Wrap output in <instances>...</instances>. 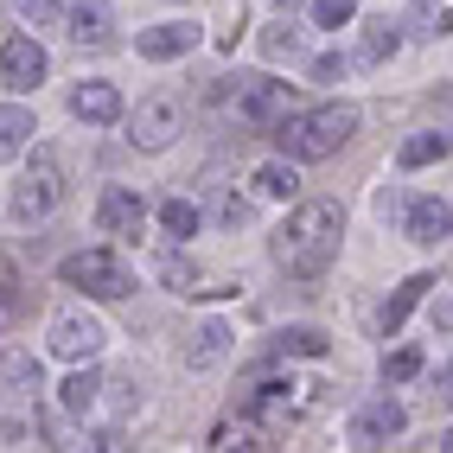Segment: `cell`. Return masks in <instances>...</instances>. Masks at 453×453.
<instances>
[{
  "mask_svg": "<svg viewBox=\"0 0 453 453\" xmlns=\"http://www.w3.org/2000/svg\"><path fill=\"white\" fill-rule=\"evenodd\" d=\"M339 243H345V211L313 198L275 230V268L294 275V281H319L326 268L339 262Z\"/></svg>",
  "mask_w": 453,
  "mask_h": 453,
  "instance_id": "6da1fadb",
  "label": "cell"
},
{
  "mask_svg": "<svg viewBox=\"0 0 453 453\" xmlns=\"http://www.w3.org/2000/svg\"><path fill=\"white\" fill-rule=\"evenodd\" d=\"M351 128H357V109H351V103H319V109H307V115H281V122H275V141L288 147L294 160H332V154L351 141Z\"/></svg>",
  "mask_w": 453,
  "mask_h": 453,
  "instance_id": "7a4b0ae2",
  "label": "cell"
},
{
  "mask_svg": "<svg viewBox=\"0 0 453 453\" xmlns=\"http://www.w3.org/2000/svg\"><path fill=\"white\" fill-rule=\"evenodd\" d=\"M58 204H65V160H58V147H33V166H26L19 192H13V218L45 224Z\"/></svg>",
  "mask_w": 453,
  "mask_h": 453,
  "instance_id": "3957f363",
  "label": "cell"
},
{
  "mask_svg": "<svg viewBox=\"0 0 453 453\" xmlns=\"http://www.w3.org/2000/svg\"><path fill=\"white\" fill-rule=\"evenodd\" d=\"M58 281L96 294V300H122V294H134V275L122 268V256H115V250H77V256H65V262H58Z\"/></svg>",
  "mask_w": 453,
  "mask_h": 453,
  "instance_id": "277c9868",
  "label": "cell"
},
{
  "mask_svg": "<svg viewBox=\"0 0 453 453\" xmlns=\"http://www.w3.org/2000/svg\"><path fill=\"white\" fill-rule=\"evenodd\" d=\"M288 103H294V89L275 83V77H243L236 83V122L243 128H275L288 115Z\"/></svg>",
  "mask_w": 453,
  "mask_h": 453,
  "instance_id": "5b68a950",
  "label": "cell"
},
{
  "mask_svg": "<svg viewBox=\"0 0 453 453\" xmlns=\"http://www.w3.org/2000/svg\"><path fill=\"white\" fill-rule=\"evenodd\" d=\"M45 71H51V58H45V45L33 33H13L7 45H0V83L7 89H39Z\"/></svg>",
  "mask_w": 453,
  "mask_h": 453,
  "instance_id": "8992f818",
  "label": "cell"
},
{
  "mask_svg": "<svg viewBox=\"0 0 453 453\" xmlns=\"http://www.w3.org/2000/svg\"><path fill=\"white\" fill-rule=\"evenodd\" d=\"M103 319H89V313H58L51 319V351L65 357V365H89V357L103 351Z\"/></svg>",
  "mask_w": 453,
  "mask_h": 453,
  "instance_id": "52a82bcc",
  "label": "cell"
},
{
  "mask_svg": "<svg viewBox=\"0 0 453 453\" xmlns=\"http://www.w3.org/2000/svg\"><path fill=\"white\" fill-rule=\"evenodd\" d=\"M186 128V109H179V96H154V103H141L134 109V147H147V154H160V147Z\"/></svg>",
  "mask_w": 453,
  "mask_h": 453,
  "instance_id": "ba28073f",
  "label": "cell"
},
{
  "mask_svg": "<svg viewBox=\"0 0 453 453\" xmlns=\"http://www.w3.org/2000/svg\"><path fill=\"white\" fill-rule=\"evenodd\" d=\"M403 421H409V415H403V403L371 396L365 409L351 415V441H357V447H383V441H396V434H403Z\"/></svg>",
  "mask_w": 453,
  "mask_h": 453,
  "instance_id": "9c48e42d",
  "label": "cell"
},
{
  "mask_svg": "<svg viewBox=\"0 0 453 453\" xmlns=\"http://www.w3.org/2000/svg\"><path fill=\"white\" fill-rule=\"evenodd\" d=\"M71 115H77V122H89V128L122 122V89L103 83V77H89V83H77V89H71Z\"/></svg>",
  "mask_w": 453,
  "mask_h": 453,
  "instance_id": "30bf717a",
  "label": "cell"
},
{
  "mask_svg": "<svg viewBox=\"0 0 453 453\" xmlns=\"http://www.w3.org/2000/svg\"><path fill=\"white\" fill-rule=\"evenodd\" d=\"M192 45H198V26H192V19H160V26H147V33H134V51L154 58V65H166V58H186Z\"/></svg>",
  "mask_w": 453,
  "mask_h": 453,
  "instance_id": "8fae6325",
  "label": "cell"
},
{
  "mask_svg": "<svg viewBox=\"0 0 453 453\" xmlns=\"http://www.w3.org/2000/svg\"><path fill=\"white\" fill-rule=\"evenodd\" d=\"M300 409H307V383H294V377L288 383L275 377V383H262L256 396H250V415L256 421H294Z\"/></svg>",
  "mask_w": 453,
  "mask_h": 453,
  "instance_id": "7c38bea8",
  "label": "cell"
},
{
  "mask_svg": "<svg viewBox=\"0 0 453 453\" xmlns=\"http://www.w3.org/2000/svg\"><path fill=\"white\" fill-rule=\"evenodd\" d=\"M141 218H147V204H141V192H128V186H109L103 204H96V224H103L109 236H134Z\"/></svg>",
  "mask_w": 453,
  "mask_h": 453,
  "instance_id": "4fadbf2b",
  "label": "cell"
},
{
  "mask_svg": "<svg viewBox=\"0 0 453 453\" xmlns=\"http://www.w3.org/2000/svg\"><path fill=\"white\" fill-rule=\"evenodd\" d=\"M224 357H230V326L224 319H204L192 332V345H186V371H218Z\"/></svg>",
  "mask_w": 453,
  "mask_h": 453,
  "instance_id": "5bb4252c",
  "label": "cell"
},
{
  "mask_svg": "<svg viewBox=\"0 0 453 453\" xmlns=\"http://www.w3.org/2000/svg\"><path fill=\"white\" fill-rule=\"evenodd\" d=\"M65 19H71L77 45H109L115 39V7H109V0H83V7H71Z\"/></svg>",
  "mask_w": 453,
  "mask_h": 453,
  "instance_id": "9a60e30c",
  "label": "cell"
},
{
  "mask_svg": "<svg viewBox=\"0 0 453 453\" xmlns=\"http://www.w3.org/2000/svg\"><path fill=\"white\" fill-rule=\"evenodd\" d=\"M447 224H453V211H447V198H434V192H421V198L409 204V236H415V243H441V236H447Z\"/></svg>",
  "mask_w": 453,
  "mask_h": 453,
  "instance_id": "2e32d148",
  "label": "cell"
},
{
  "mask_svg": "<svg viewBox=\"0 0 453 453\" xmlns=\"http://www.w3.org/2000/svg\"><path fill=\"white\" fill-rule=\"evenodd\" d=\"M428 288H434V275H409V281H403L396 294L383 300V313H377V326H383V332H396V326H403V319H409V313L421 307V294H428Z\"/></svg>",
  "mask_w": 453,
  "mask_h": 453,
  "instance_id": "e0dca14e",
  "label": "cell"
},
{
  "mask_svg": "<svg viewBox=\"0 0 453 453\" xmlns=\"http://www.w3.org/2000/svg\"><path fill=\"white\" fill-rule=\"evenodd\" d=\"M275 351H288V357H326L332 339H326L319 326H294V332H281V339H275Z\"/></svg>",
  "mask_w": 453,
  "mask_h": 453,
  "instance_id": "ac0fdd59",
  "label": "cell"
},
{
  "mask_svg": "<svg viewBox=\"0 0 453 453\" xmlns=\"http://www.w3.org/2000/svg\"><path fill=\"white\" fill-rule=\"evenodd\" d=\"M250 186H256L262 198H294V192H300V179H294V166L268 160V166H256V179H250Z\"/></svg>",
  "mask_w": 453,
  "mask_h": 453,
  "instance_id": "d6986e66",
  "label": "cell"
},
{
  "mask_svg": "<svg viewBox=\"0 0 453 453\" xmlns=\"http://www.w3.org/2000/svg\"><path fill=\"white\" fill-rule=\"evenodd\" d=\"M58 403H65L71 415H89V409H96V377H89V371L65 377V383H58Z\"/></svg>",
  "mask_w": 453,
  "mask_h": 453,
  "instance_id": "ffe728a7",
  "label": "cell"
},
{
  "mask_svg": "<svg viewBox=\"0 0 453 453\" xmlns=\"http://www.w3.org/2000/svg\"><path fill=\"white\" fill-rule=\"evenodd\" d=\"M26 134H33V109H19V103H0V154H7V147H19Z\"/></svg>",
  "mask_w": 453,
  "mask_h": 453,
  "instance_id": "44dd1931",
  "label": "cell"
},
{
  "mask_svg": "<svg viewBox=\"0 0 453 453\" xmlns=\"http://www.w3.org/2000/svg\"><path fill=\"white\" fill-rule=\"evenodd\" d=\"M19 307H26V288H19V268L0 256V326L7 319H19Z\"/></svg>",
  "mask_w": 453,
  "mask_h": 453,
  "instance_id": "7402d4cb",
  "label": "cell"
},
{
  "mask_svg": "<svg viewBox=\"0 0 453 453\" xmlns=\"http://www.w3.org/2000/svg\"><path fill=\"white\" fill-rule=\"evenodd\" d=\"M389 51H396V26H389V19H377L371 33H365V45H357V65H383Z\"/></svg>",
  "mask_w": 453,
  "mask_h": 453,
  "instance_id": "603a6c76",
  "label": "cell"
},
{
  "mask_svg": "<svg viewBox=\"0 0 453 453\" xmlns=\"http://www.w3.org/2000/svg\"><path fill=\"white\" fill-rule=\"evenodd\" d=\"M0 377H7V383H19V389H39V357L33 351H7V357H0Z\"/></svg>",
  "mask_w": 453,
  "mask_h": 453,
  "instance_id": "cb8c5ba5",
  "label": "cell"
},
{
  "mask_svg": "<svg viewBox=\"0 0 453 453\" xmlns=\"http://www.w3.org/2000/svg\"><path fill=\"white\" fill-rule=\"evenodd\" d=\"M441 154H447V134H409L403 141V166H428Z\"/></svg>",
  "mask_w": 453,
  "mask_h": 453,
  "instance_id": "d4e9b609",
  "label": "cell"
},
{
  "mask_svg": "<svg viewBox=\"0 0 453 453\" xmlns=\"http://www.w3.org/2000/svg\"><path fill=\"white\" fill-rule=\"evenodd\" d=\"M160 224H166V236H192V230H198V204L166 198V204H160Z\"/></svg>",
  "mask_w": 453,
  "mask_h": 453,
  "instance_id": "484cf974",
  "label": "cell"
},
{
  "mask_svg": "<svg viewBox=\"0 0 453 453\" xmlns=\"http://www.w3.org/2000/svg\"><path fill=\"white\" fill-rule=\"evenodd\" d=\"M351 13H357V0H313V19L326 26V33H339Z\"/></svg>",
  "mask_w": 453,
  "mask_h": 453,
  "instance_id": "4316f807",
  "label": "cell"
},
{
  "mask_svg": "<svg viewBox=\"0 0 453 453\" xmlns=\"http://www.w3.org/2000/svg\"><path fill=\"white\" fill-rule=\"evenodd\" d=\"M294 26H268V33H262V58H275V65H281V58H294Z\"/></svg>",
  "mask_w": 453,
  "mask_h": 453,
  "instance_id": "83f0119b",
  "label": "cell"
},
{
  "mask_svg": "<svg viewBox=\"0 0 453 453\" xmlns=\"http://www.w3.org/2000/svg\"><path fill=\"white\" fill-rule=\"evenodd\" d=\"M19 19H33V26H51V19H65V0H13Z\"/></svg>",
  "mask_w": 453,
  "mask_h": 453,
  "instance_id": "f1b7e54d",
  "label": "cell"
},
{
  "mask_svg": "<svg viewBox=\"0 0 453 453\" xmlns=\"http://www.w3.org/2000/svg\"><path fill=\"white\" fill-rule=\"evenodd\" d=\"M415 371H421V357H415V351H389V357H383V377H389V383H409Z\"/></svg>",
  "mask_w": 453,
  "mask_h": 453,
  "instance_id": "f546056e",
  "label": "cell"
},
{
  "mask_svg": "<svg viewBox=\"0 0 453 453\" xmlns=\"http://www.w3.org/2000/svg\"><path fill=\"white\" fill-rule=\"evenodd\" d=\"M160 275H166V288H179V294H192V281H198V268H192V262H179V256H173V262L160 268Z\"/></svg>",
  "mask_w": 453,
  "mask_h": 453,
  "instance_id": "4dcf8cb0",
  "label": "cell"
}]
</instances>
